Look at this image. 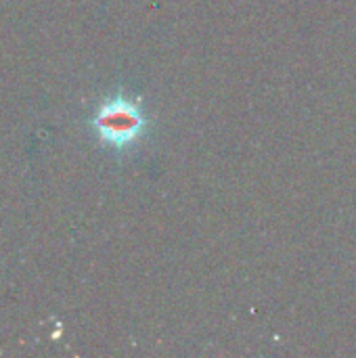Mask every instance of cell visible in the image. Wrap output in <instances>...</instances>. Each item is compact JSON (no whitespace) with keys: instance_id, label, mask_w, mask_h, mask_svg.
Instances as JSON below:
<instances>
[{"instance_id":"cell-1","label":"cell","mask_w":356,"mask_h":358,"mask_svg":"<svg viewBox=\"0 0 356 358\" xmlns=\"http://www.w3.org/2000/svg\"><path fill=\"white\" fill-rule=\"evenodd\" d=\"M92 126L103 143L122 149L132 145L145 132L147 122L143 111L132 101L115 96L99 109Z\"/></svg>"}]
</instances>
